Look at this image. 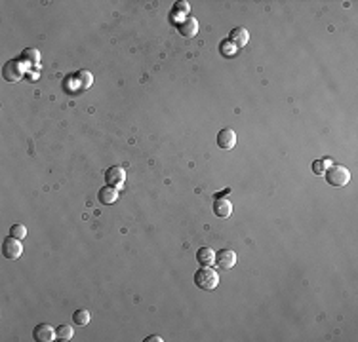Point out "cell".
<instances>
[{
  "label": "cell",
  "mask_w": 358,
  "mask_h": 342,
  "mask_svg": "<svg viewBox=\"0 0 358 342\" xmlns=\"http://www.w3.org/2000/svg\"><path fill=\"white\" fill-rule=\"evenodd\" d=\"M194 285L202 291H214L219 285V276L212 266H202L194 272Z\"/></svg>",
  "instance_id": "obj_1"
},
{
  "label": "cell",
  "mask_w": 358,
  "mask_h": 342,
  "mask_svg": "<svg viewBox=\"0 0 358 342\" xmlns=\"http://www.w3.org/2000/svg\"><path fill=\"white\" fill-rule=\"evenodd\" d=\"M324 173H326V181H328L332 186H337V188L347 186L349 181H351V173H349V169L343 167V165H330Z\"/></svg>",
  "instance_id": "obj_2"
},
{
  "label": "cell",
  "mask_w": 358,
  "mask_h": 342,
  "mask_svg": "<svg viewBox=\"0 0 358 342\" xmlns=\"http://www.w3.org/2000/svg\"><path fill=\"white\" fill-rule=\"evenodd\" d=\"M25 71H27L25 61L12 59L4 65V69H2V76H4L6 82H19V80L23 78V75H25Z\"/></svg>",
  "instance_id": "obj_3"
},
{
  "label": "cell",
  "mask_w": 358,
  "mask_h": 342,
  "mask_svg": "<svg viewBox=\"0 0 358 342\" xmlns=\"http://www.w3.org/2000/svg\"><path fill=\"white\" fill-rule=\"evenodd\" d=\"M23 253V246H21V240H15V238H10L4 240V244H2V255L6 257L8 260H17L21 257Z\"/></svg>",
  "instance_id": "obj_4"
},
{
  "label": "cell",
  "mask_w": 358,
  "mask_h": 342,
  "mask_svg": "<svg viewBox=\"0 0 358 342\" xmlns=\"http://www.w3.org/2000/svg\"><path fill=\"white\" fill-rule=\"evenodd\" d=\"M105 181H107L109 186L120 188V186L124 185V181H126V171H124V167H120V165H112V167H109V169L105 171Z\"/></svg>",
  "instance_id": "obj_5"
},
{
  "label": "cell",
  "mask_w": 358,
  "mask_h": 342,
  "mask_svg": "<svg viewBox=\"0 0 358 342\" xmlns=\"http://www.w3.org/2000/svg\"><path fill=\"white\" fill-rule=\"evenodd\" d=\"M33 338L37 342H52L57 336H55V329L50 323H38L35 331H33Z\"/></svg>",
  "instance_id": "obj_6"
},
{
  "label": "cell",
  "mask_w": 358,
  "mask_h": 342,
  "mask_svg": "<svg viewBox=\"0 0 358 342\" xmlns=\"http://www.w3.org/2000/svg\"><path fill=\"white\" fill-rule=\"evenodd\" d=\"M236 145V133L232 131L231 127H225L217 133V147L223 150H231Z\"/></svg>",
  "instance_id": "obj_7"
},
{
  "label": "cell",
  "mask_w": 358,
  "mask_h": 342,
  "mask_svg": "<svg viewBox=\"0 0 358 342\" xmlns=\"http://www.w3.org/2000/svg\"><path fill=\"white\" fill-rule=\"evenodd\" d=\"M214 213L219 219H229L232 215V203L227 198L216 196V200H214Z\"/></svg>",
  "instance_id": "obj_8"
},
{
  "label": "cell",
  "mask_w": 358,
  "mask_h": 342,
  "mask_svg": "<svg viewBox=\"0 0 358 342\" xmlns=\"http://www.w3.org/2000/svg\"><path fill=\"white\" fill-rule=\"evenodd\" d=\"M216 264L223 270H229L236 264V253L231 249H221L219 253H216Z\"/></svg>",
  "instance_id": "obj_9"
},
{
  "label": "cell",
  "mask_w": 358,
  "mask_h": 342,
  "mask_svg": "<svg viewBox=\"0 0 358 342\" xmlns=\"http://www.w3.org/2000/svg\"><path fill=\"white\" fill-rule=\"evenodd\" d=\"M177 29L185 38H193L198 32V21L194 17H185L181 23H177Z\"/></svg>",
  "instance_id": "obj_10"
},
{
  "label": "cell",
  "mask_w": 358,
  "mask_h": 342,
  "mask_svg": "<svg viewBox=\"0 0 358 342\" xmlns=\"http://www.w3.org/2000/svg\"><path fill=\"white\" fill-rule=\"evenodd\" d=\"M229 40H231L232 44L240 50V48H244V46L248 44V40H250V32H248L244 27H234V29L231 30V37H229Z\"/></svg>",
  "instance_id": "obj_11"
},
{
  "label": "cell",
  "mask_w": 358,
  "mask_h": 342,
  "mask_svg": "<svg viewBox=\"0 0 358 342\" xmlns=\"http://www.w3.org/2000/svg\"><path fill=\"white\" fill-rule=\"evenodd\" d=\"M97 198H99V201L101 203H105V206H111V203H114V201L118 200V188H114V186H103L99 192H97Z\"/></svg>",
  "instance_id": "obj_12"
},
{
  "label": "cell",
  "mask_w": 358,
  "mask_h": 342,
  "mask_svg": "<svg viewBox=\"0 0 358 342\" xmlns=\"http://www.w3.org/2000/svg\"><path fill=\"white\" fill-rule=\"evenodd\" d=\"M196 260L202 266H212V264H216V253L212 247H200L196 251Z\"/></svg>",
  "instance_id": "obj_13"
},
{
  "label": "cell",
  "mask_w": 358,
  "mask_h": 342,
  "mask_svg": "<svg viewBox=\"0 0 358 342\" xmlns=\"http://www.w3.org/2000/svg\"><path fill=\"white\" fill-rule=\"evenodd\" d=\"M55 336H57V340H61V342L73 340V336H75V331H73V327H71V325L63 323V325H59V327L55 329Z\"/></svg>",
  "instance_id": "obj_14"
},
{
  "label": "cell",
  "mask_w": 358,
  "mask_h": 342,
  "mask_svg": "<svg viewBox=\"0 0 358 342\" xmlns=\"http://www.w3.org/2000/svg\"><path fill=\"white\" fill-rule=\"evenodd\" d=\"M73 323H75V325H80V327L88 325L90 323L88 310H86V308H78V310H75V314H73Z\"/></svg>",
  "instance_id": "obj_15"
},
{
  "label": "cell",
  "mask_w": 358,
  "mask_h": 342,
  "mask_svg": "<svg viewBox=\"0 0 358 342\" xmlns=\"http://www.w3.org/2000/svg\"><path fill=\"white\" fill-rule=\"evenodd\" d=\"M219 52H221V55H225V57H234V55L238 53V48L232 44L231 40H223V42L219 44Z\"/></svg>",
  "instance_id": "obj_16"
},
{
  "label": "cell",
  "mask_w": 358,
  "mask_h": 342,
  "mask_svg": "<svg viewBox=\"0 0 358 342\" xmlns=\"http://www.w3.org/2000/svg\"><path fill=\"white\" fill-rule=\"evenodd\" d=\"M76 82H78V86H80V89H86L92 86V82H94V78H92V75H90L88 71H80V73H76Z\"/></svg>",
  "instance_id": "obj_17"
},
{
  "label": "cell",
  "mask_w": 358,
  "mask_h": 342,
  "mask_svg": "<svg viewBox=\"0 0 358 342\" xmlns=\"http://www.w3.org/2000/svg\"><path fill=\"white\" fill-rule=\"evenodd\" d=\"M23 61H27V63H33V65H38L40 63V53H38V50H35V48H27L25 52H23L21 55Z\"/></svg>",
  "instance_id": "obj_18"
},
{
  "label": "cell",
  "mask_w": 358,
  "mask_h": 342,
  "mask_svg": "<svg viewBox=\"0 0 358 342\" xmlns=\"http://www.w3.org/2000/svg\"><path fill=\"white\" fill-rule=\"evenodd\" d=\"M10 236L15 240H23L25 236H27V226H23V224H12Z\"/></svg>",
  "instance_id": "obj_19"
},
{
  "label": "cell",
  "mask_w": 358,
  "mask_h": 342,
  "mask_svg": "<svg viewBox=\"0 0 358 342\" xmlns=\"http://www.w3.org/2000/svg\"><path fill=\"white\" fill-rule=\"evenodd\" d=\"M173 12H175V14H177V12H183V14H187V12H189V4H187V2H177V4H175V8H173Z\"/></svg>",
  "instance_id": "obj_20"
},
{
  "label": "cell",
  "mask_w": 358,
  "mask_h": 342,
  "mask_svg": "<svg viewBox=\"0 0 358 342\" xmlns=\"http://www.w3.org/2000/svg\"><path fill=\"white\" fill-rule=\"evenodd\" d=\"M328 164V162H314L313 164V169H314V173H324V165Z\"/></svg>",
  "instance_id": "obj_21"
},
{
  "label": "cell",
  "mask_w": 358,
  "mask_h": 342,
  "mask_svg": "<svg viewBox=\"0 0 358 342\" xmlns=\"http://www.w3.org/2000/svg\"><path fill=\"white\" fill-rule=\"evenodd\" d=\"M145 342H162V338L158 335H153V336H149V338H145Z\"/></svg>",
  "instance_id": "obj_22"
}]
</instances>
